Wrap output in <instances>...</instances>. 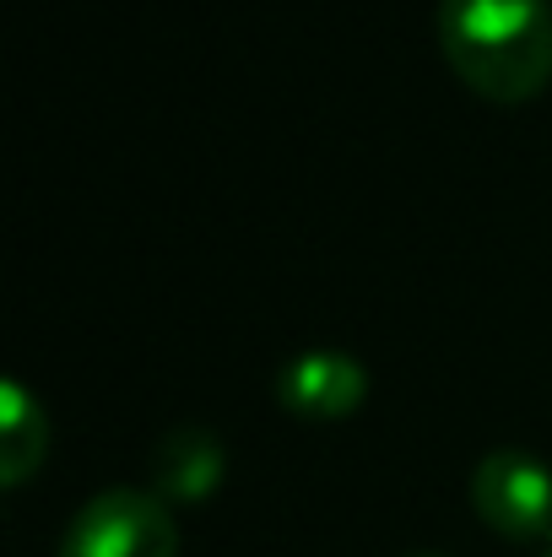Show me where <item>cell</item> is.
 Returning a JSON list of instances; mask_svg holds the SVG:
<instances>
[{"instance_id": "2", "label": "cell", "mask_w": 552, "mask_h": 557, "mask_svg": "<svg viewBox=\"0 0 552 557\" xmlns=\"http://www.w3.org/2000/svg\"><path fill=\"white\" fill-rule=\"evenodd\" d=\"M60 557H180L174 509L147 487H103L71 515Z\"/></svg>"}, {"instance_id": "5", "label": "cell", "mask_w": 552, "mask_h": 557, "mask_svg": "<svg viewBox=\"0 0 552 557\" xmlns=\"http://www.w3.org/2000/svg\"><path fill=\"white\" fill-rule=\"evenodd\" d=\"M228 476V449L211 428H174L152 449V493L163 504H206Z\"/></svg>"}, {"instance_id": "6", "label": "cell", "mask_w": 552, "mask_h": 557, "mask_svg": "<svg viewBox=\"0 0 552 557\" xmlns=\"http://www.w3.org/2000/svg\"><path fill=\"white\" fill-rule=\"evenodd\" d=\"M49 455V411L22 379H0V482L22 487Z\"/></svg>"}, {"instance_id": "3", "label": "cell", "mask_w": 552, "mask_h": 557, "mask_svg": "<svg viewBox=\"0 0 552 557\" xmlns=\"http://www.w3.org/2000/svg\"><path fill=\"white\" fill-rule=\"evenodd\" d=\"M471 509L504 542L552 536V466L531 449L499 444L471 471Z\"/></svg>"}, {"instance_id": "7", "label": "cell", "mask_w": 552, "mask_h": 557, "mask_svg": "<svg viewBox=\"0 0 552 557\" xmlns=\"http://www.w3.org/2000/svg\"><path fill=\"white\" fill-rule=\"evenodd\" d=\"M412 557H444V553H412Z\"/></svg>"}, {"instance_id": "4", "label": "cell", "mask_w": 552, "mask_h": 557, "mask_svg": "<svg viewBox=\"0 0 552 557\" xmlns=\"http://www.w3.org/2000/svg\"><path fill=\"white\" fill-rule=\"evenodd\" d=\"M277 400H282V411L309 417V422L353 417L368 400V369L353 352H336V347L298 352L277 373Z\"/></svg>"}, {"instance_id": "1", "label": "cell", "mask_w": 552, "mask_h": 557, "mask_svg": "<svg viewBox=\"0 0 552 557\" xmlns=\"http://www.w3.org/2000/svg\"><path fill=\"white\" fill-rule=\"evenodd\" d=\"M439 49L493 103H531L552 82V0H439Z\"/></svg>"}, {"instance_id": "8", "label": "cell", "mask_w": 552, "mask_h": 557, "mask_svg": "<svg viewBox=\"0 0 552 557\" xmlns=\"http://www.w3.org/2000/svg\"><path fill=\"white\" fill-rule=\"evenodd\" d=\"M542 557H552V547H548V553H542Z\"/></svg>"}]
</instances>
